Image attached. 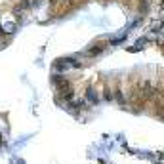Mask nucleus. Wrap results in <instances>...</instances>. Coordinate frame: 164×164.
Wrapping results in <instances>:
<instances>
[{
	"label": "nucleus",
	"instance_id": "1",
	"mask_svg": "<svg viewBox=\"0 0 164 164\" xmlns=\"http://www.w3.org/2000/svg\"><path fill=\"white\" fill-rule=\"evenodd\" d=\"M88 99H92V101H94V103L97 101V95L94 94V90H92V88H90V90H88Z\"/></svg>",
	"mask_w": 164,
	"mask_h": 164
}]
</instances>
